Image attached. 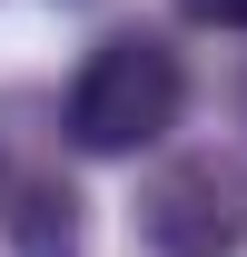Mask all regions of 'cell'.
I'll return each mask as SVG.
<instances>
[{"instance_id":"3957f363","label":"cell","mask_w":247,"mask_h":257,"mask_svg":"<svg viewBox=\"0 0 247 257\" xmlns=\"http://www.w3.org/2000/svg\"><path fill=\"white\" fill-rule=\"evenodd\" d=\"M0 218H10V247L20 257H89V198L69 188L60 168H30L0 198Z\"/></svg>"},{"instance_id":"5b68a950","label":"cell","mask_w":247,"mask_h":257,"mask_svg":"<svg viewBox=\"0 0 247 257\" xmlns=\"http://www.w3.org/2000/svg\"><path fill=\"white\" fill-rule=\"evenodd\" d=\"M60 10H89V0H60Z\"/></svg>"},{"instance_id":"7a4b0ae2","label":"cell","mask_w":247,"mask_h":257,"mask_svg":"<svg viewBox=\"0 0 247 257\" xmlns=\"http://www.w3.org/2000/svg\"><path fill=\"white\" fill-rule=\"evenodd\" d=\"M139 237L158 257H237L247 247V159L237 149H188V159L149 168Z\"/></svg>"},{"instance_id":"277c9868","label":"cell","mask_w":247,"mask_h":257,"mask_svg":"<svg viewBox=\"0 0 247 257\" xmlns=\"http://www.w3.org/2000/svg\"><path fill=\"white\" fill-rule=\"evenodd\" d=\"M178 20H198V30H247V0H178Z\"/></svg>"},{"instance_id":"6da1fadb","label":"cell","mask_w":247,"mask_h":257,"mask_svg":"<svg viewBox=\"0 0 247 257\" xmlns=\"http://www.w3.org/2000/svg\"><path fill=\"white\" fill-rule=\"evenodd\" d=\"M178 109H188L178 50L158 30H109L89 60H79L69 99H60V139L89 149V159H139V149H158V139L178 128Z\"/></svg>"}]
</instances>
